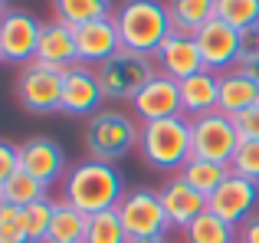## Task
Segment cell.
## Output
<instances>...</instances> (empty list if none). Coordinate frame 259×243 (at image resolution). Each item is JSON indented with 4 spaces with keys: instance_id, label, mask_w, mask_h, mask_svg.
Listing matches in <instances>:
<instances>
[{
    "instance_id": "obj_1",
    "label": "cell",
    "mask_w": 259,
    "mask_h": 243,
    "mask_svg": "<svg viewBox=\"0 0 259 243\" xmlns=\"http://www.w3.org/2000/svg\"><path fill=\"white\" fill-rule=\"evenodd\" d=\"M125 194H128L125 178L112 161H95V158L76 161V165H69L63 178V200L79 207L89 217L102 211H115Z\"/></svg>"
},
{
    "instance_id": "obj_2",
    "label": "cell",
    "mask_w": 259,
    "mask_h": 243,
    "mask_svg": "<svg viewBox=\"0 0 259 243\" xmlns=\"http://www.w3.org/2000/svg\"><path fill=\"white\" fill-rule=\"evenodd\" d=\"M112 20L118 26L121 50L141 53V56H154L158 46L174 33L167 4H161V0H121Z\"/></svg>"
},
{
    "instance_id": "obj_3",
    "label": "cell",
    "mask_w": 259,
    "mask_h": 243,
    "mask_svg": "<svg viewBox=\"0 0 259 243\" xmlns=\"http://www.w3.org/2000/svg\"><path fill=\"white\" fill-rule=\"evenodd\" d=\"M138 154L154 171L181 174V168L190 161V118L174 115L158 122H141Z\"/></svg>"
},
{
    "instance_id": "obj_4",
    "label": "cell",
    "mask_w": 259,
    "mask_h": 243,
    "mask_svg": "<svg viewBox=\"0 0 259 243\" xmlns=\"http://www.w3.org/2000/svg\"><path fill=\"white\" fill-rule=\"evenodd\" d=\"M141 125H135V118L128 112L102 109L85 122V148L89 158L95 161H121L138 148Z\"/></svg>"
},
{
    "instance_id": "obj_5",
    "label": "cell",
    "mask_w": 259,
    "mask_h": 243,
    "mask_svg": "<svg viewBox=\"0 0 259 243\" xmlns=\"http://www.w3.org/2000/svg\"><path fill=\"white\" fill-rule=\"evenodd\" d=\"M99 83L108 102H132L154 76H158V63L154 56H141V53H125L112 56L108 63H102L99 69Z\"/></svg>"
},
{
    "instance_id": "obj_6",
    "label": "cell",
    "mask_w": 259,
    "mask_h": 243,
    "mask_svg": "<svg viewBox=\"0 0 259 243\" xmlns=\"http://www.w3.org/2000/svg\"><path fill=\"white\" fill-rule=\"evenodd\" d=\"M240 132L236 122L227 112H207V115L190 118V158H203V161H220L230 165L240 148Z\"/></svg>"
},
{
    "instance_id": "obj_7",
    "label": "cell",
    "mask_w": 259,
    "mask_h": 243,
    "mask_svg": "<svg viewBox=\"0 0 259 243\" xmlns=\"http://www.w3.org/2000/svg\"><path fill=\"white\" fill-rule=\"evenodd\" d=\"M121 227L132 240H164L167 230H171V220L164 214V204H161L158 191L151 187H135L121 197V204L115 207Z\"/></svg>"
},
{
    "instance_id": "obj_8",
    "label": "cell",
    "mask_w": 259,
    "mask_h": 243,
    "mask_svg": "<svg viewBox=\"0 0 259 243\" xmlns=\"http://www.w3.org/2000/svg\"><path fill=\"white\" fill-rule=\"evenodd\" d=\"M17 99L26 112L33 115H50V112H59V102H63V69H53L46 63H26L20 66L17 76Z\"/></svg>"
},
{
    "instance_id": "obj_9",
    "label": "cell",
    "mask_w": 259,
    "mask_h": 243,
    "mask_svg": "<svg viewBox=\"0 0 259 243\" xmlns=\"http://www.w3.org/2000/svg\"><path fill=\"white\" fill-rule=\"evenodd\" d=\"M102 105H105V92H102L95 66L76 63L72 69L63 72V102H59L63 115L92 118L95 112H102Z\"/></svg>"
},
{
    "instance_id": "obj_10",
    "label": "cell",
    "mask_w": 259,
    "mask_h": 243,
    "mask_svg": "<svg viewBox=\"0 0 259 243\" xmlns=\"http://www.w3.org/2000/svg\"><path fill=\"white\" fill-rule=\"evenodd\" d=\"M256 207H259V184L249 181V178H240V174H230V178L207 197V211L217 214V217H223L233 227L246 224L256 214Z\"/></svg>"
},
{
    "instance_id": "obj_11",
    "label": "cell",
    "mask_w": 259,
    "mask_h": 243,
    "mask_svg": "<svg viewBox=\"0 0 259 243\" xmlns=\"http://www.w3.org/2000/svg\"><path fill=\"white\" fill-rule=\"evenodd\" d=\"M39 33L43 23L36 17L23 10H7V17L0 20V53L4 63L13 66H26L36 59V46H39Z\"/></svg>"
},
{
    "instance_id": "obj_12",
    "label": "cell",
    "mask_w": 259,
    "mask_h": 243,
    "mask_svg": "<svg viewBox=\"0 0 259 243\" xmlns=\"http://www.w3.org/2000/svg\"><path fill=\"white\" fill-rule=\"evenodd\" d=\"M197 46H200V56H203V69L223 76L227 69L240 66V30L227 26L223 20H210L203 23L200 30L194 33Z\"/></svg>"
},
{
    "instance_id": "obj_13",
    "label": "cell",
    "mask_w": 259,
    "mask_h": 243,
    "mask_svg": "<svg viewBox=\"0 0 259 243\" xmlns=\"http://www.w3.org/2000/svg\"><path fill=\"white\" fill-rule=\"evenodd\" d=\"M20 168L26 174H33L36 181H43L46 187L63 184L66 171H69L66 151L53 138H46V135H33V138H26L20 145Z\"/></svg>"
},
{
    "instance_id": "obj_14",
    "label": "cell",
    "mask_w": 259,
    "mask_h": 243,
    "mask_svg": "<svg viewBox=\"0 0 259 243\" xmlns=\"http://www.w3.org/2000/svg\"><path fill=\"white\" fill-rule=\"evenodd\" d=\"M72 30H76V50H79V63L82 66L99 69L102 63H108L112 56L121 53V36H118V26H115L112 17L92 20V23L72 26Z\"/></svg>"
},
{
    "instance_id": "obj_15",
    "label": "cell",
    "mask_w": 259,
    "mask_h": 243,
    "mask_svg": "<svg viewBox=\"0 0 259 243\" xmlns=\"http://www.w3.org/2000/svg\"><path fill=\"white\" fill-rule=\"evenodd\" d=\"M128 105H132V112L141 122H158V118L184 115L181 112V86H177V79L164 76V72H158V76H154Z\"/></svg>"
},
{
    "instance_id": "obj_16",
    "label": "cell",
    "mask_w": 259,
    "mask_h": 243,
    "mask_svg": "<svg viewBox=\"0 0 259 243\" xmlns=\"http://www.w3.org/2000/svg\"><path fill=\"white\" fill-rule=\"evenodd\" d=\"M154 63H158V72H164V76L177 79V83L203 69L200 46H197V39L190 36V33H171V36H167L164 43L158 46V53H154Z\"/></svg>"
},
{
    "instance_id": "obj_17",
    "label": "cell",
    "mask_w": 259,
    "mask_h": 243,
    "mask_svg": "<svg viewBox=\"0 0 259 243\" xmlns=\"http://www.w3.org/2000/svg\"><path fill=\"white\" fill-rule=\"evenodd\" d=\"M158 197H161V204H164V214H167V220H171V227H177V230H184L194 217H200V214L207 211V197H203L200 191H194L181 174H171V178L161 184Z\"/></svg>"
},
{
    "instance_id": "obj_18",
    "label": "cell",
    "mask_w": 259,
    "mask_h": 243,
    "mask_svg": "<svg viewBox=\"0 0 259 243\" xmlns=\"http://www.w3.org/2000/svg\"><path fill=\"white\" fill-rule=\"evenodd\" d=\"M36 63H46L53 69H72L79 63V50H76V30L69 23L53 17L50 23H43L39 33V46H36Z\"/></svg>"
},
{
    "instance_id": "obj_19",
    "label": "cell",
    "mask_w": 259,
    "mask_h": 243,
    "mask_svg": "<svg viewBox=\"0 0 259 243\" xmlns=\"http://www.w3.org/2000/svg\"><path fill=\"white\" fill-rule=\"evenodd\" d=\"M181 112L187 118L207 115V112H217L220 105V76L210 69H200L194 76L181 79Z\"/></svg>"
},
{
    "instance_id": "obj_20",
    "label": "cell",
    "mask_w": 259,
    "mask_h": 243,
    "mask_svg": "<svg viewBox=\"0 0 259 243\" xmlns=\"http://www.w3.org/2000/svg\"><path fill=\"white\" fill-rule=\"evenodd\" d=\"M259 102V86L246 72V66H233L220 76V105L217 109L227 115H240V112L253 109Z\"/></svg>"
},
{
    "instance_id": "obj_21",
    "label": "cell",
    "mask_w": 259,
    "mask_h": 243,
    "mask_svg": "<svg viewBox=\"0 0 259 243\" xmlns=\"http://www.w3.org/2000/svg\"><path fill=\"white\" fill-rule=\"evenodd\" d=\"M85 230H89V214L59 197L53 204V224L46 243H85Z\"/></svg>"
},
{
    "instance_id": "obj_22",
    "label": "cell",
    "mask_w": 259,
    "mask_h": 243,
    "mask_svg": "<svg viewBox=\"0 0 259 243\" xmlns=\"http://www.w3.org/2000/svg\"><path fill=\"white\" fill-rule=\"evenodd\" d=\"M171 13L174 33H190L194 36L203 23L217 17V0H164Z\"/></svg>"
},
{
    "instance_id": "obj_23",
    "label": "cell",
    "mask_w": 259,
    "mask_h": 243,
    "mask_svg": "<svg viewBox=\"0 0 259 243\" xmlns=\"http://www.w3.org/2000/svg\"><path fill=\"white\" fill-rule=\"evenodd\" d=\"M236 230H240V227H233L223 217L203 211L200 217H194L181 233H184V243H236Z\"/></svg>"
},
{
    "instance_id": "obj_24",
    "label": "cell",
    "mask_w": 259,
    "mask_h": 243,
    "mask_svg": "<svg viewBox=\"0 0 259 243\" xmlns=\"http://www.w3.org/2000/svg\"><path fill=\"white\" fill-rule=\"evenodd\" d=\"M230 165H220V161H203V158H190L187 165L181 168V178L187 181L194 191H200L203 197H210V194L217 191V187L223 184V181L230 178Z\"/></svg>"
},
{
    "instance_id": "obj_25",
    "label": "cell",
    "mask_w": 259,
    "mask_h": 243,
    "mask_svg": "<svg viewBox=\"0 0 259 243\" xmlns=\"http://www.w3.org/2000/svg\"><path fill=\"white\" fill-rule=\"evenodd\" d=\"M53 10H56V20H63L69 26H82L92 23V20L112 17L115 4L112 0H53Z\"/></svg>"
},
{
    "instance_id": "obj_26",
    "label": "cell",
    "mask_w": 259,
    "mask_h": 243,
    "mask_svg": "<svg viewBox=\"0 0 259 243\" xmlns=\"http://www.w3.org/2000/svg\"><path fill=\"white\" fill-rule=\"evenodd\" d=\"M53 197L33 200L30 207H20V230H23L26 243H46L50 237V224H53Z\"/></svg>"
},
{
    "instance_id": "obj_27",
    "label": "cell",
    "mask_w": 259,
    "mask_h": 243,
    "mask_svg": "<svg viewBox=\"0 0 259 243\" xmlns=\"http://www.w3.org/2000/svg\"><path fill=\"white\" fill-rule=\"evenodd\" d=\"M43 197H50V187H46L43 181H36L33 174H26L23 168L0 187V200H7V204H13V207H30L33 200H43Z\"/></svg>"
},
{
    "instance_id": "obj_28",
    "label": "cell",
    "mask_w": 259,
    "mask_h": 243,
    "mask_svg": "<svg viewBox=\"0 0 259 243\" xmlns=\"http://www.w3.org/2000/svg\"><path fill=\"white\" fill-rule=\"evenodd\" d=\"M217 20L240 33L259 30V0H217Z\"/></svg>"
},
{
    "instance_id": "obj_29",
    "label": "cell",
    "mask_w": 259,
    "mask_h": 243,
    "mask_svg": "<svg viewBox=\"0 0 259 243\" xmlns=\"http://www.w3.org/2000/svg\"><path fill=\"white\" fill-rule=\"evenodd\" d=\"M132 237L125 233L118 214L115 211H102L89 217V230H85V243H128Z\"/></svg>"
},
{
    "instance_id": "obj_30",
    "label": "cell",
    "mask_w": 259,
    "mask_h": 243,
    "mask_svg": "<svg viewBox=\"0 0 259 243\" xmlns=\"http://www.w3.org/2000/svg\"><path fill=\"white\" fill-rule=\"evenodd\" d=\"M230 171L259 184V138H243L240 141L233 161H230Z\"/></svg>"
},
{
    "instance_id": "obj_31",
    "label": "cell",
    "mask_w": 259,
    "mask_h": 243,
    "mask_svg": "<svg viewBox=\"0 0 259 243\" xmlns=\"http://www.w3.org/2000/svg\"><path fill=\"white\" fill-rule=\"evenodd\" d=\"M23 240V230H20V207L0 200V243H17Z\"/></svg>"
},
{
    "instance_id": "obj_32",
    "label": "cell",
    "mask_w": 259,
    "mask_h": 243,
    "mask_svg": "<svg viewBox=\"0 0 259 243\" xmlns=\"http://www.w3.org/2000/svg\"><path fill=\"white\" fill-rule=\"evenodd\" d=\"M20 171V145L10 141H0V187Z\"/></svg>"
},
{
    "instance_id": "obj_33",
    "label": "cell",
    "mask_w": 259,
    "mask_h": 243,
    "mask_svg": "<svg viewBox=\"0 0 259 243\" xmlns=\"http://www.w3.org/2000/svg\"><path fill=\"white\" fill-rule=\"evenodd\" d=\"M259 63V30L240 33V66Z\"/></svg>"
},
{
    "instance_id": "obj_34",
    "label": "cell",
    "mask_w": 259,
    "mask_h": 243,
    "mask_svg": "<svg viewBox=\"0 0 259 243\" xmlns=\"http://www.w3.org/2000/svg\"><path fill=\"white\" fill-rule=\"evenodd\" d=\"M233 122H236V132H240V138H259V102L253 105V109L233 115Z\"/></svg>"
},
{
    "instance_id": "obj_35",
    "label": "cell",
    "mask_w": 259,
    "mask_h": 243,
    "mask_svg": "<svg viewBox=\"0 0 259 243\" xmlns=\"http://www.w3.org/2000/svg\"><path fill=\"white\" fill-rule=\"evenodd\" d=\"M236 243H259V214H253L246 224H240V230H236Z\"/></svg>"
},
{
    "instance_id": "obj_36",
    "label": "cell",
    "mask_w": 259,
    "mask_h": 243,
    "mask_svg": "<svg viewBox=\"0 0 259 243\" xmlns=\"http://www.w3.org/2000/svg\"><path fill=\"white\" fill-rule=\"evenodd\" d=\"M246 72L256 79V86H259V63H253V66H246Z\"/></svg>"
},
{
    "instance_id": "obj_37",
    "label": "cell",
    "mask_w": 259,
    "mask_h": 243,
    "mask_svg": "<svg viewBox=\"0 0 259 243\" xmlns=\"http://www.w3.org/2000/svg\"><path fill=\"white\" fill-rule=\"evenodd\" d=\"M7 17V0H0V20Z\"/></svg>"
},
{
    "instance_id": "obj_38",
    "label": "cell",
    "mask_w": 259,
    "mask_h": 243,
    "mask_svg": "<svg viewBox=\"0 0 259 243\" xmlns=\"http://www.w3.org/2000/svg\"><path fill=\"white\" fill-rule=\"evenodd\" d=\"M128 243H167V240H128Z\"/></svg>"
},
{
    "instance_id": "obj_39",
    "label": "cell",
    "mask_w": 259,
    "mask_h": 243,
    "mask_svg": "<svg viewBox=\"0 0 259 243\" xmlns=\"http://www.w3.org/2000/svg\"><path fill=\"white\" fill-rule=\"evenodd\" d=\"M0 63H4V53H0Z\"/></svg>"
},
{
    "instance_id": "obj_40",
    "label": "cell",
    "mask_w": 259,
    "mask_h": 243,
    "mask_svg": "<svg viewBox=\"0 0 259 243\" xmlns=\"http://www.w3.org/2000/svg\"><path fill=\"white\" fill-rule=\"evenodd\" d=\"M17 243H26V240H17Z\"/></svg>"
}]
</instances>
